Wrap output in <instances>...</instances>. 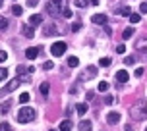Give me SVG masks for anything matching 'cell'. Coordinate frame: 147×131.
<instances>
[{"instance_id": "cell-43", "label": "cell", "mask_w": 147, "mask_h": 131, "mask_svg": "<svg viewBox=\"0 0 147 131\" xmlns=\"http://www.w3.org/2000/svg\"><path fill=\"white\" fill-rule=\"evenodd\" d=\"M2 4H4V0H0V8H2Z\"/></svg>"}, {"instance_id": "cell-25", "label": "cell", "mask_w": 147, "mask_h": 131, "mask_svg": "<svg viewBox=\"0 0 147 131\" xmlns=\"http://www.w3.org/2000/svg\"><path fill=\"white\" fill-rule=\"evenodd\" d=\"M8 27V19L6 17H2V15H0V31H4Z\"/></svg>"}, {"instance_id": "cell-2", "label": "cell", "mask_w": 147, "mask_h": 131, "mask_svg": "<svg viewBox=\"0 0 147 131\" xmlns=\"http://www.w3.org/2000/svg\"><path fill=\"white\" fill-rule=\"evenodd\" d=\"M132 118L134 120H138V122H143V120H147V108L143 102H140V104H134L132 106Z\"/></svg>"}, {"instance_id": "cell-27", "label": "cell", "mask_w": 147, "mask_h": 131, "mask_svg": "<svg viewBox=\"0 0 147 131\" xmlns=\"http://www.w3.org/2000/svg\"><path fill=\"white\" fill-rule=\"evenodd\" d=\"M87 4H91L89 0H76V6H80V8H85Z\"/></svg>"}, {"instance_id": "cell-24", "label": "cell", "mask_w": 147, "mask_h": 131, "mask_svg": "<svg viewBox=\"0 0 147 131\" xmlns=\"http://www.w3.org/2000/svg\"><path fill=\"white\" fill-rule=\"evenodd\" d=\"M20 102H22V104L29 102V93H22V95H20Z\"/></svg>"}, {"instance_id": "cell-40", "label": "cell", "mask_w": 147, "mask_h": 131, "mask_svg": "<svg viewBox=\"0 0 147 131\" xmlns=\"http://www.w3.org/2000/svg\"><path fill=\"white\" fill-rule=\"evenodd\" d=\"M140 10L143 12V14H147V2H143V4H140Z\"/></svg>"}, {"instance_id": "cell-30", "label": "cell", "mask_w": 147, "mask_h": 131, "mask_svg": "<svg viewBox=\"0 0 147 131\" xmlns=\"http://www.w3.org/2000/svg\"><path fill=\"white\" fill-rule=\"evenodd\" d=\"M116 52H118V54H124V52H126V44H118Z\"/></svg>"}, {"instance_id": "cell-12", "label": "cell", "mask_w": 147, "mask_h": 131, "mask_svg": "<svg viewBox=\"0 0 147 131\" xmlns=\"http://www.w3.org/2000/svg\"><path fill=\"white\" fill-rule=\"evenodd\" d=\"M22 33H23V37H27V39H33V35H35L33 27H27V25H22Z\"/></svg>"}, {"instance_id": "cell-7", "label": "cell", "mask_w": 147, "mask_h": 131, "mask_svg": "<svg viewBox=\"0 0 147 131\" xmlns=\"http://www.w3.org/2000/svg\"><path fill=\"white\" fill-rule=\"evenodd\" d=\"M20 83H22V79H12L6 87H4V93H12L16 87H20Z\"/></svg>"}, {"instance_id": "cell-9", "label": "cell", "mask_w": 147, "mask_h": 131, "mask_svg": "<svg viewBox=\"0 0 147 131\" xmlns=\"http://www.w3.org/2000/svg\"><path fill=\"white\" fill-rule=\"evenodd\" d=\"M39 50H41V48H37V46L27 48V50H25V56H27L29 60H33V58H37V56H39Z\"/></svg>"}, {"instance_id": "cell-10", "label": "cell", "mask_w": 147, "mask_h": 131, "mask_svg": "<svg viewBox=\"0 0 147 131\" xmlns=\"http://www.w3.org/2000/svg\"><path fill=\"white\" fill-rule=\"evenodd\" d=\"M91 127H93V125H91L89 120H81L80 125H78V129H80V131H91Z\"/></svg>"}, {"instance_id": "cell-18", "label": "cell", "mask_w": 147, "mask_h": 131, "mask_svg": "<svg viewBox=\"0 0 147 131\" xmlns=\"http://www.w3.org/2000/svg\"><path fill=\"white\" fill-rule=\"evenodd\" d=\"M10 12H12V14H14V15H22L23 8H22V6H18V4H14V6H12V10H10Z\"/></svg>"}, {"instance_id": "cell-33", "label": "cell", "mask_w": 147, "mask_h": 131, "mask_svg": "<svg viewBox=\"0 0 147 131\" xmlns=\"http://www.w3.org/2000/svg\"><path fill=\"white\" fill-rule=\"evenodd\" d=\"M124 62H126L128 66H134V64H136V58H134V56H128V58H126Z\"/></svg>"}, {"instance_id": "cell-6", "label": "cell", "mask_w": 147, "mask_h": 131, "mask_svg": "<svg viewBox=\"0 0 147 131\" xmlns=\"http://www.w3.org/2000/svg\"><path fill=\"white\" fill-rule=\"evenodd\" d=\"M91 21L97 25H107V14H95L91 17Z\"/></svg>"}, {"instance_id": "cell-14", "label": "cell", "mask_w": 147, "mask_h": 131, "mask_svg": "<svg viewBox=\"0 0 147 131\" xmlns=\"http://www.w3.org/2000/svg\"><path fill=\"white\" fill-rule=\"evenodd\" d=\"M136 48L140 50V56H141V58L147 60V46H145V44H140V43H138V44H136Z\"/></svg>"}, {"instance_id": "cell-34", "label": "cell", "mask_w": 147, "mask_h": 131, "mask_svg": "<svg viewBox=\"0 0 147 131\" xmlns=\"http://www.w3.org/2000/svg\"><path fill=\"white\" fill-rule=\"evenodd\" d=\"M134 75H136V77H138V79H140L141 75H143V68H138V70H136V72H134Z\"/></svg>"}, {"instance_id": "cell-28", "label": "cell", "mask_w": 147, "mask_h": 131, "mask_svg": "<svg viewBox=\"0 0 147 131\" xmlns=\"http://www.w3.org/2000/svg\"><path fill=\"white\" fill-rule=\"evenodd\" d=\"M120 14H122V15H128V17H130V15H132V10H130L128 6H124L122 10H120Z\"/></svg>"}, {"instance_id": "cell-37", "label": "cell", "mask_w": 147, "mask_h": 131, "mask_svg": "<svg viewBox=\"0 0 147 131\" xmlns=\"http://www.w3.org/2000/svg\"><path fill=\"white\" fill-rule=\"evenodd\" d=\"M62 14H64V17H72V10H68V8H64V12H62Z\"/></svg>"}, {"instance_id": "cell-4", "label": "cell", "mask_w": 147, "mask_h": 131, "mask_svg": "<svg viewBox=\"0 0 147 131\" xmlns=\"http://www.w3.org/2000/svg\"><path fill=\"white\" fill-rule=\"evenodd\" d=\"M66 43H54L51 46V54L52 56H62V54H64V52H66Z\"/></svg>"}, {"instance_id": "cell-44", "label": "cell", "mask_w": 147, "mask_h": 131, "mask_svg": "<svg viewBox=\"0 0 147 131\" xmlns=\"http://www.w3.org/2000/svg\"><path fill=\"white\" fill-rule=\"evenodd\" d=\"M145 131H147V129H145Z\"/></svg>"}, {"instance_id": "cell-8", "label": "cell", "mask_w": 147, "mask_h": 131, "mask_svg": "<svg viewBox=\"0 0 147 131\" xmlns=\"http://www.w3.org/2000/svg\"><path fill=\"white\" fill-rule=\"evenodd\" d=\"M116 79H118V83H128V79H130V73L126 72V70H120V72L116 73Z\"/></svg>"}, {"instance_id": "cell-41", "label": "cell", "mask_w": 147, "mask_h": 131, "mask_svg": "<svg viewBox=\"0 0 147 131\" xmlns=\"http://www.w3.org/2000/svg\"><path fill=\"white\" fill-rule=\"evenodd\" d=\"M89 2H91L93 6H97V4H99V0H89Z\"/></svg>"}, {"instance_id": "cell-42", "label": "cell", "mask_w": 147, "mask_h": 131, "mask_svg": "<svg viewBox=\"0 0 147 131\" xmlns=\"http://www.w3.org/2000/svg\"><path fill=\"white\" fill-rule=\"evenodd\" d=\"M126 131H132V127H130V125H126Z\"/></svg>"}, {"instance_id": "cell-5", "label": "cell", "mask_w": 147, "mask_h": 131, "mask_svg": "<svg viewBox=\"0 0 147 131\" xmlns=\"http://www.w3.org/2000/svg\"><path fill=\"white\" fill-rule=\"evenodd\" d=\"M95 75H97V68L89 66L87 70L83 72V75H81V81H87V79H91V77H95Z\"/></svg>"}, {"instance_id": "cell-19", "label": "cell", "mask_w": 147, "mask_h": 131, "mask_svg": "<svg viewBox=\"0 0 147 131\" xmlns=\"http://www.w3.org/2000/svg\"><path fill=\"white\" fill-rule=\"evenodd\" d=\"M132 35H134V27H126L124 33H122V39H130Z\"/></svg>"}, {"instance_id": "cell-21", "label": "cell", "mask_w": 147, "mask_h": 131, "mask_svg": "<svg viewBox=\"0 0 147 131\" xmlns=\"http://www.w3.org/2000/svg\"><path fill=\"white\" fill-rule=\"evenodd\" d=\"M87 104H78V114H80V116H83V114H85V112H87Z\"/></svg>"}, {"instance_id": "cell-29", "label": "cell", "mask_w": 147, "mask_h": 131, "mask_svg": "<svg viewBox=\"0 0 147 131\" xmlns=\"http://www.w3.org/2000/svg\"><path fill=\"white\" fill-rule=\"evenodd\" d=\"M140 19H141L140 14H132V15H130V21H132V23H140Z\"/></svg>"}, {"instance_id": "cell-1", "label": "cell", "mask_w": 147, "mask_h": 131, "mask_svg": "<svg viewBox=\"0 0 147 131\" xmlns=\"http://www.w3.org/2000/svg\"><path fill=\"white\" fill-rule=\"evenodd\" d=\"M35 120V110L29 108V106H23L20 112H18V122L20 124H29Z\"/></svg>"}, {"instance_id": "cell-3", "label": "cell", "mask_w": 147, "mask_h": 131, "mask_svg": "<svg viewBox=\"0 0 147 131\" xmlns=\"http://www.w3.org/2000/svg\"><path fill=\"white\" fill-rule=\"evenodd\" d=\"M47 12L51 15H58L60 12H64V0H49L47 2Z\"/></svg>"}, {"instance_id": "cell-31", "label": "cell", "mask_w": 147, "mask_h": 131, "mask_svg": "<svg viewBox=\"0 0 147 131\" xmlns=\"http://www.w3.org/2000/svg\"><path fill=\"white\" fill-rule=\"evenodd\" d=\"M10 104H12V102H10V100H6V102H4V104H2V112H4V114H6L8 110H10Z\"/></svg>"}, {"instance_id": "cell-23", "label": "cell", "mask_w": 147, "mask_h": 131, "mask_svg": "<svg viewBox=\"0 0 147 131\" xmlns=\"http://www.w3.org/2000/svg\"><path fill=\"white\" fill-rule=\"evenodd\" d=\"M8 79V70L6 68H0V81H6Z\"/></svg>"}, {"instance_id": "cell-36", "label": "cell", "mask_w": 147, "mask_h": 131, "mask_svg": "<svg viewBox=\"0 0 147 131\" xmlns=\"http://www.w3.org/2000/svg\"><path fill=\"white\" fill-rule=\"evenodd\" d=\"M80 29H81V23H80V21H78V23H74V25H72V31H74V33H78Z\"/></svg>"}, {"instance_id": "cell-35", "label": "cell", "mask_w": 147, "mask_h": 131, "mask_svg": "<svg viewBox=\"0 0 147 131\" xmlns=\"http://www.w3.org/2000/svg\"><path fill=\"white\" fill-rule=\"evenodd\" d=\"M8 60V54H6V50H0V62H6Z\"/></svg>"}, {"instance_id": "cell-26", "label": "cell", "mask_w": 147, "mask_h": 131, "mask_svg": "<svg viewBox=\"0 0 147 131\" xmlns=\"http://www.w3.org/2000/svg\"><path fill=\"white\" fill-rule=\"evenodd\" d=\"M0 131H12V125L6 124V122H2V124H0Z\"/></svg>"}, {"instance_id": "cell-15", "label": "cell", "mask_w": 147, "mask_h": 131, "mask_svg": "<svg viewBox=\"0 0 147 131\" xmlns=\"http://www.w3.org/2000/svg\"><path fill=\"white\" fill-rule=\"evenodd\" d=\"M72 129V122L70 120H64L62 124H60V131H70Z\"/></svg>"}, {"instance_id": "cell-32", "label": "cell", "mask_w": 147, "mask_h": 131, "mask_svg": "<svg viewBox=\"0 0 147 131\" xmlns=\"http://www.w3.org/2000/svg\"><path fill=\"white\" fill-rule=\"evenodd\" d=\"M52 68H54V64H52V62H45V64H43V70H45V72H47V70H52Z\"/></svg>"}, {"instance_id": "cell-16", "label": "cell", "mask_w": 147, "mask_h": 131, "mask_svg": "<svg viewBox=\"0 0 147 131\" xmlns=\"http://www.w3.org/2000/svg\"><path fill=\"white\" fill-rule=\"evenodd\" d=\"M68 66H70V68H78V66H80V58L70 56V58H68Z\"/></svg>"}, {"instance_id": "cell-20", "label": "cell", "mask_w": 147, "mask_h": 131, "mask_svg": "<svg viewBox=\"0 0 147 131\" xmlns=\"http://www.w3.org/2000/svg\"><path fill=\"white\" fill-rule=\"evenodd\" d=\"M49 89H51V85L49 83H41V95H49Z\"/></svg>"}, {"instance_id": "cell-39", "label": "cell", "mask_w": 147, "mask_h": 131, "mask_svg": "<svg viewBox=\"0 0 147 131\" xmlns=\"http://www.w3.org/2000/svg\"><path fill=\"white\" fill-rule=\"evenodd\" d=\"M112 100H114V98H112L110 95H107V96H105V104H112Z\"/></svg>"}, {"instance_id": "cell-38", "label": "cell", "mask_w": 147, "mask_h": 131, "mask_svg": "<svg viewBox=\"0 0 147 131\" xmlns=\"http://www.w3.org/2000/svg\"><path fill=\"white\" fill-rule=\"evenodd\" d=\"M37 2H39V0H27V6H29V8H35Z\"/></svg>"}, {"instance_id": "cell-11", "label": "cell", "mask_w": 147, "mask_h": 131, "mask_svg": "<svg viewBox=\"0 0 147 131\" xmlns=\"http://www.w3.org/2000/svg\"><path fill=\"white\" fill-rule=\"evenodd\" d=\"M107 122H109V124H118V122H120V114H118V112H110L109 116H107Z\"/></svg>"}, {"instance_id": "cell-17", "label": "cell", "mask_w": 147, "mask_h": 131, "mask_svg": "<svg viewBox=\"0 0 147 131\" xmlns=\"http://www.w3.org/2000/svg\"><path fill=\"white\" fill-rule=\"evenodd\" d=\"M110 64H112V58H101L99 60V66H101V68H109Z\"/></svg>"}, {"instance_id": "cell-13", "label": "cell", "mask_w": 147, "mask_h": 131, "mask_svg": "<svg viewBox=\"0 0 147 131\" xmlns=\"http://www.w3.org/2000/svg\"><path fill=\"white\" fill-rule=\"evenodd\" d=\"M29 23H31V25H41V23H43V15H39V14L31 15V17H29Z\"/></svg>"}, {"instance_id": "cell-22", "label": "cell", "mask_w": 147, "mask_h": 131, "mask_svg": "<svg viewBox=\"0 0 147 131\" xmlns=\"http://www.w3.org/2000/svg\"><path fill=\"white\" fill-rule=\"evenodd\" d=\"M99 91H101V93H107V91H109V83H107V81H101V83H99Z\"/></svg>"}]
</instances>
